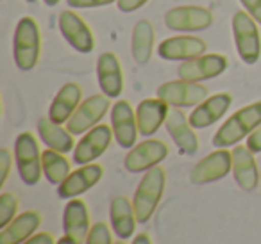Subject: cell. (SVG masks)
I'll use <instances>...</instances> for the list:
<instances>
[{
  "instance_id": "34",
  "label": "cell",
  "mask_w": 261,
  "mask_h": 244,
  "mask_svg": "<svg viewBox=\"0 0 261 244\" xmlns=\"http://www.w3.org/2000/svg\"><path fill=\"white\" fill-rule=\"evenodd\" d=\"M245 146L249 148L252 154H261V125L257 127V129H254L252 132L249 134Z\"/></svg>"
},
{
  "instance_id": "20",
  "label": "cell",
  "mask_w": 261,
  "mask_h": 244,
  "mask_svg": "<svg viewBox=\"0 0 261 244\" xmlns=\"http://www.w3.org/2000/svg\"><path fill=\"white\" fill-rule=\"evenodd\" d=\"M232 104L231 93H217L213 97H207L204 102H200L192 112L188 119L193 129H207L218 119L224 118V114L229 111Z\"/></svg>"
},
{
  "instance_id": "22",
  "label": "cell",
  "mask_w": 261,
  "mask_h": 244,
  "mask_svg": "<svg viewBox=\"0 0 261 244\" xmlns=\"http://www.w3.org/2000/svg\"><path fill=\"white\" fill-rule=\"evenodd\" d=\"M168 111H170V105L161 98H147L140 102L136 107V121H138L140 134L145 137L154 136L161 129V125H165Z\"/></svg>"
},
{
  "instance_id": "37",
  "label": "cell",
  "mask_w": 261,
  "mask_h": 244,
  "mask_svg": "<svg viewBox=\"0 0 261 244\" xmlns=\"http://www.w3.org/2000/svg\"><path fill=\"white\" fill-rule=\"evenodd\" d=\"M130 244H152V240H150V237L147 233H138V235H135Z\"/></svg>"
},
{
  "instance_id": "23",
  "label": "cell",
  "mask_w": 261,
  "mask_h": 244,
  "mask_svg": "<svg viewBox=\"0 0 261 244\" xmlns=\"http://www.w3.org/2000/svg\"><path fill=\"white\" fill-rule=\"evenodd\" d=\"M109 221H111V230L118 239H130L135 235L136 223H138L133 201H129L127 196L113 198L111 207H109Z\"/></svg>"
},
{
  "instance_id": "25",
  "label": "cell",
  "mask_w": 261,
  "mask_h": 244,
  "mask_svg": "<svg viewBox=\"0 0 261 244\" xmlns=\"http://www.w3.org/2000/svg\"><path fill=\"white\" fill-rule=\"evenodd\" d=\"M81 98H83V89L79 84H65L52 100L50 109H48V118L58 125L68 123V119L81 105Z\"/></svg>"
},
{
  "instance_id": "11",
  "label": "cell",
  "mask_w": 261,
  "mask_h": 244,
  "mask_svg": "<svg viewBox=\"0 0 261 244\" xmlns=\"http://www.w3.org/2000/svg\"><path fill=\"white\" fill-rule=\"evenodd\" d=\"M227 70V57L222 54H204L199 57L182 61L177 68V75L190 82H202L222 75Z\"/></svg>"
},
{
  "instance_id": "32",
  "label": "cell",
  "mask_w": 261,
  "mask_h": 244,
  "mask_svg": "<svg viewBox=\"0 0 261 244\" xmlns=\"http://www.w3.org/2000/svg\"><path fill=\"white\" fill-rule=\"evenodd\" d=\"M116 0H66V4L73 9H84V8H102L109 6Z\"/></svg>"
},
{
  "instance_id": "38",
  "label": "cell",
  "mask_w": 261,
  "mask_h": 244,
  "mask_svg": "<svg viewBox=\"0 0 261 244\" xmlns=\"http://www.w3.org/2000/svg\"><path fill=\"white\" fill-rule=\"evenodd\" d=\"M56 244H77V242L70 239V237L65 235V237H61V239H58V242H56Z\"/></svg>"
},
{
  "instance_id": "12",
  "label": "cell",
  "mask_w": 261,
  "mask_h": 244,
  "mask_svg": "<svg viewBox=\"0 0 261 244\" xmlns=\"http://www.w3.org/2000/svg\"><path fill=\"white\" fill-rule=\"evenodd\" d=\"M111 129L118 146L130 150L136 146L138 139V121H136V111L130 107L127 100H118L111 107Z\"/></svg>"
},
{
  "instance_id": "9",
  "label": "cell",
  "mask_w": 261,
  "mask_h": 244,
  "mask_svg": "<svg viewBox=\"0 0 261 244\" xmlns=\"http://www.w3.org/2000/svg\"><path fill=\"white\" fill-rule=\"evenodd\" d=\"M167 155L168 146L161 139H145L135 148H130L123 159V166L129 173H143L160 166Z\"/></svg>"
},
{
  "instance_id": "19",
  "label": "cell",
  "mask_w": 261,
  "mask_h": 244,
  "mask_svg": "<svg viewBox=\"0 0 261 244\" xmlns=\"http://www.w3.org/2000/svg\"><path fill=\"white\" fill-rule=\"evenodd\" d=\"M97 80L100 91L109 98H118L123 91V72L120 59L113 52H104L97 59Z\"/></svg>"
},
{
  "instance_id": "1",
  "label": "cell",
  "mask_w": 261,
  "mask_h": 244,
  "mask_svg": "<svg viewBox=\"0 0 261 244\" xmlns=\"http://www.w3.org/2000/svg\"><path fill=\"white\" fill-rule=\"evenodd\" d=\"M261 125V100L252 102L245 107L238 109L232 116H229L227 121L217 130L213 136L215 148H229L238 144L243 137H249L254 129Z\"/></svg>"
},
{
  "instance_id": "15",
  "label": "cell",
  "mask_w": 261,
  "mask_h": 244,
  "mask_svg": "<svg viewBox=\"0 0 261 244\" xmlns=\"http://www.w3.org/2000/svg\"><path fill=\"white\" fill-rule=\"evenodd\" d=\"M165 127L181 155H195L199 151V137H197L190 119L179 107H172L168 111Z\"/></svg>"
},
{
  "instance_id": "2",
  "label": "cell",
  "mask_w": 261,
  "mask_h": 244,
  "mask_svg": "<svg viewBox=\"0 0 261 244\" xmlns=\"http://www.w3.org/2000/svg\"><path fill=\"white\" fill-rule=\"evenodd\" d=\"M41 54V33L40 25L33 16H23L16 23L15 40H13V57L15 65L22 72L36 68Z\"/></svg>"
},
{
  "instance_id": "13",
  "label": "cell",
  "mask_w": 261,
  "mask_h": 244,
  "mask_svg": "<svg viewBox=\"0 0 261 244\" xmlns=\"http://www.w3.org/2000/svg\"><path fill=\"white\" fill-rule=\"evenodd\" d=\"M229 171H232V151L218 148L213 154L206 155L200 162H197L190 173V180L197 186H202L222 180L229 175Z\"/></svg>"
},
{
  "instance_id": "5",
  "label": "cell",
  "mask_w": 261,
  "mask_h": 244,
  "mask_svg": "<svg viewBox=\"0 0 261 244\" xmlns=\"http://www.w3.org/2000/svg\"><path fill=\"white\" fill-rule=\"evenodd\" d=\"M256 20L247 11H236L232 16V36L236 50L245 65H254L261 57V36Z\"/></svg>"
},
{
  "instance_id": "28",
  "label": "cell",
  "mask_w": 261,
  "mask_h": 244,
  "mask_svg": "<svg viewBox=\"0 0 261 244\" xmlns=\"http://www.w3.org/2000/svg\"><path fill=\"white\" fill-rule=\"evenodd\" d=\"M41 157H43V175L52 186H59L68 178V175L72 173V166L65 154L47 148L43 150Z\"/></svg>"
},
{
  "instance_id": "31",
  "label": "cell",
  "mask_w": 261,
  "mask_h": 244,
  "mask_svg": "<svg viewBox=\"0 0 261 244\" xmlns=\"http://www.w3.org/2000/svg\"><path fill=\"white\" fill-rule=\"evenodd\" d=\"M13 166V154L9 148H2L0 150V186H4L6 180L9 176Z\"/></svg>"
},
{
  "instance_id": "41",
  "label": "cell",
  "mask_w": 261,
  "mask_h": 244,
  "mask_svg": "<svg viewBox=\"0 0 261 244\" xmlns=\"http://www.w3.org/2000/svg\"><path fill=\"white\" fill-rule=\"evenodd\" d=\"M25 2H29V4H34V2H38V0H25Z\"/></svg>"
},
{
  "instance_id": "30",
  "label": "cell",
  "mask_w": 261,
  "mask_h": 244,
  "mask_svg": "<svg viewBox=\"0 0 261 244\" xmlns=\"http://www.w3.org/2000/svg\"><path fill=\"white\" fill-rule=\"evenodd\" d=\"M86 244H113L111 228L108 226V223H104V221L95 223L90 230Z\"/></svg>"
},
{
  "instance_id": "7",
  "label": "cell",
  "mask_w": 261,
  "mask_h": 244,
  "mask_svg": "<svg viewBox=\"0 0 261 244\" xmlns=\"http://www.w3.org/2000/svg\"><path fill=\"white\" fill-rule=\"evenodd\" d=\"M109 100H111V98L102 93V95H93V97L81 102L77 111L73 112V116L68 119V123H66V129H68L73 136L86 134L88 130L97 127L98 121L108 114V111L111 109V102Z\"/></svg>"
},
{
  "instance_id": "35",
  "label": "cell",
  "mask_w": 261,
  "mask_h": 244,
  "mask_svg": "<svg viewBox=\"0 0 261 244\" xmlns=\"http://www.w3.org/2000/svg\"><path fill=\"white\" fill-rule=\"evenodd\" d=\"M149 0H116V6L122 13H133L136 9L143 8Z\"/></svg>"
},
{
  "instance_id": "26",
  "label": "cell",
  "mask_w": 261,
  "mask_h": 244,
  "mask_svg": "<svg viewBox=\"0 0 261 244\" xmlns=\"http://www.w3.org/2000/svg\"><path fill=\"white\" fill-rule=\"evenodd\" d=\"M38 134L40 139L47 144V148H52L61 154H68L75 148L73 134L68 129H63L61 125L54 123L50 118H41L38 121Z\"/></svg>"
},
{
  "instance_id": "27",
  "label": "cell",
  "mask_w": 261,
  "mask_h": 244,
  "mask_svg": "<svg viewBox=\"0 0 261 244\" xmlns=\"http://www.w3.org/2000/svg\"><path fill=\"white\" fill-rule=\"evenodd\" d=\"M154 52V27L149 20H140L133 29L130 54L138 65H147Z\"/></svg>"
},
{
  "instance_id": "4",
  "label": "cell",
  "mask_w": 261,
  "mask_h": 244,
  "mask_svg": "<svg viewBox=\"0 0 261 244\" xmlns=\"http://www.w3.org/2000/svg\"><path fill=\"white\" fill-rule=\"evenodd\" d=\"M43 151L31 132H22L15 141V161L18 175L25 186H36L43 175Z\"/></svg>"
},
{
  "instance_id": "39",
  "label": "cell",
  "mask_w": 261,
  "mask_h": 244,
  "mask_svg": "<svg viewBox=\"0 0 261 244\" xmlns=\"http://www.w3.org/2000/svg\"><path fill=\"white\" fill-rule=\"evenodd\" d=\"M43 2H45L47 6H50V8H54V6H58L59 2H61V0H43Z\"/></svg>"
},
{
  "instance_id": "33",
  "label": "cell",
  "mask_w": 261,
  "mask_h": 244,
  "mask_svg": "<svg viewBox=\"0 0 261 244\" xmlns=\"http://www.w3.org/2000/svg\"><path fill=\"white\" fill-rule=\"evenodd\" d=\"M245 11L261 25V0H240Z\"/></svg>"
},
{
  "instance_id": "3",
  "label": "cell",
  "mask_w": 261,
  "mask_h": 244,
  "mask_svg": "<svg viewBox=\"0 0 261 244\" xmlns=\"http://www.w3.org/2000/svg\"><path fill=\"white\" fill-rule=\"evenodd\" d=\"M165 182H167V175H165V169L160 166L145 171L142 182L136 187L135 196H133V205H135L138 223L143 225V223L150 221L161 198H163Z\"/></svg>"
},
{
  "instance_id": "21",
  "label": "cell",
  "mask_w": 261,
  "mask_h": 244,
  "mask_svg": "<svg viewBox=\"0 0 261 244\" xmlns=\"http://www.w3.org/2000/svg\"><path fill=\"white\" fill-rule=\"evenodd\" d=\"M232 176L240 189L252 193L259 186V169L254 159V154L247 146L232 148Z\"/></svg>"
},
{
  "instance_id": "36",
  "label": "cell",
  "mask_w": 261,
  "mask_h": 244,
  "mask_svg": "<svg viewBox=\"0 0 261 244\" xmlns=\"http://www.w3.org/2000/svg\"><path fill=\"white\" fill-rule=\"evenodd\" d=\"M56 237L52 235L50 232H40V233H34L31 239H27L23 244H56Z\"/></svg>"
},
{
  "instance_id": "16",
  "label": "cell",
  "mask_w": 261,
  "mask_h": 244,
  "mask_svg": "<svg viewBox=\"0 0 261 244\" xmlns=\"http://www.w3.org/2000/svg\"><path fill=\"white\" fill-rule=\"evenodd\" d=\"M104 176V168L100 164H84L81 168H77L75 171H72L68 175V178L63 184L58 186V196L63 200H72L81 194H84L86 191H90L91 187H95Z\"/></svg>"
},
{
  "instance_id": "10",
  "label": "cell",
  "mask_w": 261,
  "mask_h": 244,
  "mask_svg": "<svg viewBox=\"0 0 261 244\" xmlns=\"http://www.w3.org/2000/svg\"><path fill=\"white\" fill-rule=\"evenodd\" d=\"M213 23V13L200 6H179L165 15V25L177 33H197Z\"/></svg>"
},
{
  "instance_id": "8",
  "label": "cell",
  "mask_w": 261,
  "mask_h": 244,
  "mask_svg": "<svg viewBox=\"0 0 261 244\" xmlns=\"http://www.w3.org/2000/svg\"><path fill=\"white\" fill-rule=\"evenodd\" d=\"M113 136H115L113 129L109 125H104V123L88 130L73 148V164L84 166L100 159L111 144Z\"/></svg>"
},
{
  "instance_id": "6",
  "label": "cell",
  "mask_w": 261,
  "mask_h": 244,
  "mask_svg": "<svg viewBox=\"0 0 261 244\" xmlns=\"http://www.w3.org/2000/svg\"><path fill=\"white\" fill-rule=\"evenodd\" d=\"M158 98L167 102L170 107H197L200 102L210 97V91L200 82H190V80H170L158 87Z\"/></svg>"
},
{
  "instance_id": "29",
  "label": "cell",
  "mask_w": 261,
  "mask_h": 244,
  "mask_svg": "<svg viewBox=\"0 0 261 244\" xmlns=\"http://www.w3.org/2000/svg\"><path fill=\"white\" fill-rule=\"evenodd\" d=\"M18 212V198L13 193H4L0 196V228L8 226Z\"/></svg>"
},
{
  "instance_id": "17",
  "label": "cell",
  "mask_w": 261,
  "mask_h": 244,
  "mask_svg": "<svg viewBox=\"0 0 261 244\" xmlns=\"http://www.w3.org/2000/svg\"><path fill=\"white\" fill-rule=\"evenodd\" d=\"M207 50V45L204 40L197 36H172L167 38L158 47V55L167 61H188V59L204 55Z\"/></svg>"
},
{
  "instance_id": "40",
  "label": "cell",
  "mask_w": 261,
  "mask_h": 244,
  "mask_svg": "<svg viewBox=\"0 0 261 244\" xmlns=\"http://www.w3.org/2000/svg\"><path fill=\"white\" fill-rule=\"evenodd\" d=\"M113 244H125V240L120 239V240H115V242H113Z\"/></svg>"
},
{
  "instance_id": "14",
  "label": "cell",
  "mask_w": 261,
  "mask_h": 244,
  "mask_svg": "<svg viewBox=\"0 0 261 244\" xmlns=\"http://www.w3.org/2000/svg\"><path fill=\"white\" fill-rule=\"evenodd\" d=\"M59 30L72 48L81 54H90L95 48V38L90 25L73 11H61L59 15Z\"/></svg>"
},
{
  "instance_id": "24",
  "label": "cell",
  "mask_w": 261,
  "mask_h": 244,
  "mask_svg": "<svg viewBox=\"0 0 261 244\" xmlns=\"http://www.w3.org/2000/svg\"><path fill=\"white\" fill-rule=\"evenodd\" d=\"M41 225V214L36 210H25L16 216L8 226L0 228V244H23L36 233Z\"/></svg>"
},
{
  "instance_id": "18",
  "label": "cell",
  "mask_w": 261,
  "mask_h": 244,
  "mask_svg": "<svg viewBox=\"0 0 261 244\" xmlns=\"http://www.w3.org/2000/svg\"><path fill=\"white\" fill-rule=\"evenodd\" d=\"M63 230H65V235L75 240L77 244H86L91 230L90 210H88L86 201L72 198L66 203L65 212H63Z\"/></svg>"
}]
</instances>
